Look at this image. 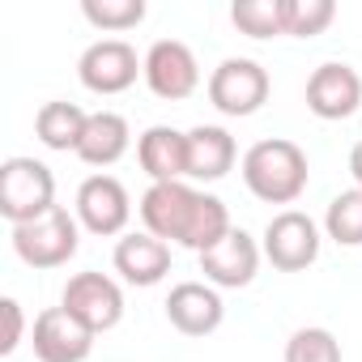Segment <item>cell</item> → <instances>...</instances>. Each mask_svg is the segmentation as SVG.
<instances>
[{
  "label": "cell",
  "mask_w": 362,
  "mask_h": 362,
  "mask_svg": "<svg viewBox=\"0 0 362 362\" xmlns=\"http://www.w3.org/2000/svg\"><path fill=\"white\" fill-rule=\"evenodd\" d=\"M243 184L269 205H290L307 188V153L286 136L256 141L243 153Z\"/></svg>",
  "instance_id": "obj_1"
},
{
  "label": "cell",
  "mask_w": 362,
  "mask_h": 362,
  "mask_svg": "<svg viewBox=\"0 0 362 362\" xmlns=\"http://www.w3.org/2000/svg\"><path fill=\"white\" fill-rule=\"evenodd\" d=\"M56 209V175L39 158H5L0 166V214L26 226Z\"/></svg>",
  "instance_id": "obj_2"
},
{
  "label": "cell",
  "mask_w": 362,
  "mask_h": 362,
  "mask_svg": "<svg viewBox=\"0 0 362 362\" xmlns=\"http://www.w3.org/2000/svg\"><path fill=\"white\" fill-rule=\"evenodd\" d=\"M13 252L30 264V269H60L77 256V222L69 218V209H52L26 226H13Z\"/></svg>",
  "instance_id": "obj_3"
},
{
  "label": "cell",
  "mask_w": 362,
  "mask_h": 362,
  "mask_svg": "<svg viewBox=\"0 0 362 362\" xmlns=\"http://www.w3.org/2000/svg\"><path fill=\"white\" fill-rule=\"evenodd\" d=\"M201 197L205 192H192L184 179L175 184H149V192L141 197V222H145V235L153 239H170V243H188V230H192V218L201 209Z\"/></svg>",
  "instance_id": "obj_4"
},
{
  "label": "cell",
  "mask_w": 362,
  "mask_h": 362,
  "mask_svg": "<svg viewBox=\"0 0 362 362\" xmlns=\"http://www.w3.org/2000/svg\"><path fill=\"white\" fill-rule=\"evenodd\" d=\"M269 98V73L256 60L230 56L214 69L209 77V103L222 115H256Z\"/></svg>",
  "instance_id": "obj_5"
},
{
  "label": "cell",
  "mask_w": 362,
  "mask_h": 362,
  "mask_svg": "<svg viewBox=\"0 0 362 362\" xmlns=\"http://www.w3.org/2000/svg\"><path fill=\"white\" fill-rule=\"evenodd\" d=\"M136 73H145V60H136L132 43L124 39H98L77 60V77L94 94H119L136 81Z\"/></svg>",
  "instance_id": "obj_6"
},
{
  "label": "cell",
  "mask_w": 362,
  "mask_h": 362,
  "mask_svg": "<svg viewBox=\"0 0 362 362\" xmlns=\"http://www.w3.org/2000/svg\"><path fill=\"white\" fill-rule=\"evenodd\" d=\"M264 256L281 273H303L320 256V230H315V222L307 214H298V209L277 214L264 226Z\"/></svg>",
  "instance_id": "obj_7"
},
{
  "label": "cell",
  "mask_w": 362,
  "mask_h": 362,
  "mask_svg": "<svg viewBox=\"0 0 362 362\" xmlns=\"http://www.w3.org/2000/svg\"><path fill=\"white\" fill-rule=\"evenodd\" d=\"M60 307H64L69 315H77L90 332H107V328H115L119 315H124V294H119V286H115L111 277H103V273H77V277H69Z\"/></svg>",
  "instance_id": "obj_8"
},
{
  "label": "cell",
  "mask_w": 362,
  "mask_h": 362,
  "mask_svg": "<svg viewBox=\"0 0 362 362\" xmlns=\"http://www.w3.org/2000/svg\"><path fill=\"white\" fill-rule=\"evenodd\" d=\"M145 86L158 94V98H188L197 86H201V69H197V56L188 43L179 39H158L149 52H145Z\"/></svg>",
  "instance_id": "obj_9"
},
{
  "label": "cell",
  "mask_w": 362,
  "mask_h": 362,
  "mask_svg": "<svg viewBox=\"0 0 362 362\" xmlns=\"http://www.w3.org/2000/svg\"><path fill=\"white\" fill-rule=\"evenodd\" d=\"M94 349V332L69 315L64 307H47L35 320V354L39 362H86Z\"/></svg>",
  "instance_id": "obj_10"
},
{
  "label": "cell",
  "mask_w": 362,
  "mask_h": 362,
  "mask_svg": "<svg viewBox=\"0 0 362 362\" xmlns=\"http://www.w3.org/2000/svg\"><path fill=\"white\" fill-rule=\"evenodd\" d=\"M128 192L115 175H90L86 184L77 188V218L86 230L94 235H119L128 226Z\"/></svg>",
  "instance_id": "obj_11"
},
{
  "label": "cell",
  "mask_w": 362,
  "mask_h": 362,
  "mask_svg": "<svg viewBox=\"0 0 362 362\" xmlns=\"http://www.w3.org/2000/svg\"><path fill=\"white\" fill-rule=\"evenodd\" d=\"M358 103H362V77L349 64L328 60L307 77V107L320 119H349Z\"/></svg>",
  "instance_id": "obj_12"
},
{
  "label": "cell",
  "mask_w": 362,
  "mask_h": 362,
  "mask_svg": "<svg viewBox=\"0 0 362 362\" xmlns=\"http://www.w3.org/2000/svg\"><path fill=\"white\" fill-rule=\"evenodd\" d=\"M222 315H226V307H222L218 290L205 281H179L166 294V320L184 337H209L222 324Z\"/></svg>",
  "instance_id": "obj_13"
},
{
  "label": "cell",
  "mask_w": 362,
  "mask_h": 362,
  "mask_svg": "<svg viewBox=\"0 0 362 362\" xmlns=\"http://www.w3.org/2000/svg\"><path fill=\"white\" fill-rule=\"evenodd\" d=\"M256 269H260V252H256V243H252L247 230H230L218 247L201 252V273L214 286H226V290L247 286L256 277Z\"/></svg>",
  "instance_id": "obj_14"
},
{
  "label": "cell",
  "mask_w": 362,
  "mask_h": 362,
  "mask_svg": "<svg viewBox=\"0 0 362 362\" xmlns=\"http://www.w3.org/2000/svg\"><path fill=\"white\" fill-rule=\"evenodd\" d=\"M136 158H141V170L153 179V184H175V179L188 175V132L153 124L136 141Z\"/></svg>",
  "instance_id": "obj_15"
},
{
  "label": "cell",
  "mask_w": 362,
  "mask_h": 362,
  "mask_svg": "<svg viewBox=\"0 0 362 362\" xmlns=\"http://www.w3.org/2000/svg\"><path fill=\"white\" fill-rule=\"evenodd\" d=\"M115 273L132 286H158L170 273V247L153 235H124L115 243Z\"/></svg>",
  "instance_id": "obj_16"
},
{
  "label": "cell",
  "mask_w": 362,
  "mask_h": 362,
  "mask_svg": "<svg viewBox=\"0 0 362 362\" xmlns=\"http://www.w3.org/2000/svg\"><path fill=\"white\" fill-rule=\"evenodd\" d=\"M235 136L226 128L201 124L188 132V175L192 179H222L235 166Z\"/></svg>",
  "instance_id": "obj_17"
},
{
  "label": "cell",
  "mask_w": 362,
  "mask_h": 362,
  "mask_svg": "<svg viewBox=\"0 0 362 362\" xmlns=\"http://www.w3.org/2000/svg\"><path fill=\"white\" fill-rule=\"evenodd\" d=\"M128 153V119L115 111H94L86 124V136L77 145V158L90 166H111Z\"/></svg>",
  "instance_id": "obj_18"
},
{
  "label": "cell",
  "mask_w": 362,
  "mask_h": 362,
  "mask_svg": "<svg viewBox=\"0 0 362 362\" xmlns=\"http://www.w3.org/2000/svg\"><path fill=\"white\" fill-rule=\"evenodd\" d=\"M86 124H90V115L77 103H60V98L43 103L39 115H35V132L47 149H73L77 153V145L86 136Z\"/></svg>",
  "instance_id": "obj_19"
},
{
  "label": "cell",
  "mask_w": 362,
  "mask_h": 362,
  "mask_svg": "<svg viewBox=\"0 0 362 362\" xmlns=\"http://www.w3.org/2000/svg\"><path fill=\"white\" fill-rule=\"evenodd\" d=\"M230 22L252 35V39H273L286 35V0H235Z\"/></svg>",
  "instance_id": "obj_20"
},
{
  "label": "cell",
  "mask_w": 362,
  "mask_h": 362,
  "mask_svg": "<svg viewBox=\"0 0 362 362\" xmlns=\"http://www.w3.org/2000/svg\"><path fill=\"white\" fill-rule=\"evenodd\" d=\"M324 230L341 247H362V188H349V192L332 197V205L324 214Z\"/></svg>",
  "instance_id": "obj_21"
},
{
  "label": "cell",
  "mask_w": 362,
  "mask_h": 362,
  "mask_svg": "<svg viewBox=\"0 0 362 362\" xmlns=\"http://www.w3.org/2000/svg\"><path fill=\"white\" fill-rule=\"evenodd\" d=\"M286 362H341V345L328 328H298L286 341Z\"/></svg>",
  "instance_id": "obj_22"
},
{
  "label": "cell",
  "mask_w": 362,
  "mask_h": 362,
  "mask_svg": "<svg viewBox=\"0 0 362 362\" xmlns=\"http://www.w3.org/2000/svg\"><path fill=\"white\" fill-rule=\"evenodd\" d=\"M81 13L98 30H128L145 18V0H86Z\"/></svg>",
  "instance_id": "obj_23"
},
{
  "label": "cell",
  "mask_w": 362,
  "mask_h": 362,
  "mask_svg": "<svg viewBox=\"0 0 362 362\" xmlns=\"http://www.w3.org/2000/svg\"><path fill=\"white\" fill-rule=\"evenodd\" d=\"M332 18H337V5H332V0H286V35L311 39V35H320Z\"/></svg>",
  "instance_id": "obj_24"
},
{
  "label": "cell",
  "mask_w": 362,
  "mask_h": 362,
  "mask_svg": "<svg viewBox=\"0 0 362 362\" xmlns=\"http://www.w3.org/2000/svg\"><path fill=\"white\" fill-rule=\"evenodd\" d=\"M0 311H5V341H0V354H13L22 345V303L18 298H5V303H0Z\"/></svg>",
  "instance_id": "obj_25"
},
{
  "label": "cell",
  "mask_w": 362,
  "mask_h": 362,
  "mask_svg": "<svg viewBox=\"0 0 362 362\" xmlns=\"http://www.w3.org/2000/svg\"><path fill=\"white\" fill-rule=\"evenodd\" d=\"M349 175L358 179V188H362V141H358V145L349 149Z\"/></svg>",
  "instance_id": "obj_26"
}]
</instances>
